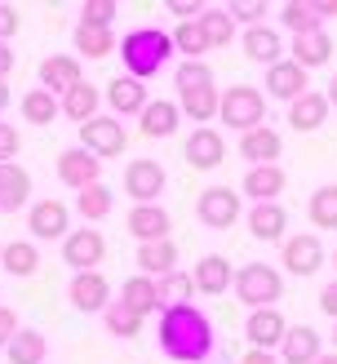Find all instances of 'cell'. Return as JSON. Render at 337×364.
Returning a JSON list of instances; mask_svg holds the SVG:
<instances>
[{
  "label": "cell",
  "instance_id": "c3c4849f",
  "mask_svg": "<svg viewBox=\"0 0 337 364\" xmlns=\"http://www.w3.org/2000/svg\"><path fill=\"white\" fill-rule=\"evenodd\" d=\"M13 31H18V9L0 0V45H9V36H13Z\"/></svg>",
  "mask_w": 337,
  "mask_h": 364
},
{
  "label": "cell",
  "instance_id": "7a4b0ae2",
  "mask_svg": "<svg viewBox=\"0 0 337 364\" xmlns=\"http://www.w3.org/2000/svg\"><path fill=\"white\" fill-rule=\"evenodd\" d=\"M173 89H177V112L187 120H195V129L209 120H218V107H222V89L213 85V67L200 63H177L173 71Z\"/></svg>",
  "mask_w": 337,
  "mask_h": 364
},
{
  "label": "cell",
  "instance_id": "e575fe53",
  "mask_svg": "<svg viewBox=\"0 0 337 364\" xmlns=\"http://www.w3.org/2000/svg\"><path fill=\"white\" fill-rule=\"evenodd\" d=\"M5 355H9V364H45L49 338H45L40 329H18V338L5 347Z\"/></svg>",
  "mask_w": 337,
  "mask_h": 364
},
{
  "label": "cell",
  "instance_id": "d590c367",
  "mask_svg": "<svg viewBox=\"0 0 337 364\" xmlns=\"http://www.w3.org/2000/svg\"><path fill=\"white\" fill-rule=\"evenodd\" d=\"M111 209H116V196H111V187H106V182H94V187L76 191V213L84 218V227H89V223H102Z\"/></svg>",
  "mask_w": 337,
  "mask_h": 364
},
{
  "label": "cell",
  "instance_id": "7402d4cb",
  "mask_svg": "<svg viewBox=\"0 0 337 364\" xmlns=\"http://www.w3.org/2000/svg\"><path fill=\"white\" fill-rule=\"evenodd\" d=\"M191 280H195V294L218 298V294H226V289L236 284V271H231V258H222V253H204V258L195 262Z\"/></svg>",
  "mask_w": 337,
  "mask_h": 364
},
{
  "label": "cell",
  "instance_id": "8d00e7d4",
  "mask_svg": "<svg viewBox=\"0 0 337 364\" xmlns=\"http://www.w3.org/2000/svg\"><path fill=\"white\" fill-rule=\"evenodd\" d=\"M98 102H102V94H98L94 85H76L71 94L58 98L62 116H67V120H76V124H89V120H94V116H98Z\"/></svg>",
  "mask_w": 337,
  "mask_h": 364
},
{
  "label": "cell",
  "instance_id": "83f0119b",
  "mask_svg": "<svg viewBox=\"0 0 337 364\" xmlns=\"http://www.w3.org/2000/svg\"><path fill=\"white\" fill-rule=\"evenodd\" d=\"M248 235H253V240H284V231H289V213H284V205L275 200V205H253L248 209Z\"/></svg>",
  "mask_w": 337,
  "mask_h": 364
},
{
  "label": "cell",
  "instance_id": "d6a6232c",
  "mask_svg": "<svg viewBox=\"0 0 337 364\" xmlns=\"http://www.w3.org/2000/svg\"><path fill=\"white\" fill-rule=\"evenodd\" d=\"M155 294H160V311H173V306H191L195 298V280H191V271H169V276H160L155 280Z\"/></svg>",
  "mask_w": 337,
  "mask_h": 364
},
{
  "label": "cell",
  "instance_id": "52a82bcc",
  "mask_svg": "<svg viewBox=\"0 0 337 364\" xmlns=\"http://www.w3.org/2000/svg\"><path fill=\"white\" fill-rule=\"evenodd\" d=\"M165 187H169V173L160 160H129L124 165V196H133V205H160Z\"/></svg>",
  "mask_w": 337,
  "mask_h": 364
},
{
  "label": "cell",
  "instance_id": "7bdbcfd3",
  "mask_svg": "<svg viewBox=\"0 0 337 364\" xmlns=\"http://www.w3.org/2000/svg\"><path fill=\"white\" fill-rule=\"evenodd\" d=\"M169 36H173V53H187V63H200V53H209L200 23H177Z\"/></svg>",
  "mask_w": 337,
  "mask_h": 364
},
{
  "label": "cell",
  "instance_id": "1f68e13d",
  "mask_svg": "<svg viewBox=\"0 0 337 364\" xmlns=\"http://www.w3.org/2000/svg\"><path fill=\"white\" fill-rule=\"evenodd\" d=\"M0 267H5L13 280H27V276L40 271V249H35V240H9L0 249Z\"/></svg>",
  "mask_w": 337,
  "mask_h": 364
},
{
  "label": "cell",
  "instance_id": "277c9868",
  "mask_svg": "<svg viewBox=\"0 0 337 364\" xmlns=\"http://www.w3.org/2000/svg\"><path fill=\"white\" fill-rule=\"evenodd\" d=\"M236 298L248 306V311H262V306H275L284 298V276L275 267H266V262H244L236 271Z\"/></svg>",
  "mask_w": 337,
  "mask_h": 364
},
{
  "label": "cell",
  "instance_id": "836d02e7",
  "mask_svg": "<svg viewBox=\"0 0 337 364\" xmlns=\"http://www.w3.org/2000/svg\"><path fill=\"white\" fill-rule=\"evenodd\" d=\"M120 302L129 306V311H138L142 320H147L151 311H160V294H155V280L151 276H129L120 284Z\"/></svg>",
  "mask_w": 337,
  "mask_h": 364
},
{
  "label": "cell",
  "instance_id": "9f6ffc18",
  "mask_svg": "<svg viewBox=\"0 0 337 364\" xmlns=\"http://www.w3.org/2000/svg\"><path fill=\"white\" fill-rule=\"evenodd\" d=\"M315 364H337V351H324V355H319Z\"/></svg>",
  "mask_w": 337,
  "mask_h": 364
},
{
  "label": "cell",
  "instance_id": "4fadbf2b",
  "mask_svg": "<svg viewBox=\"0 0 337 364\" xmlns=\"http://www.w3.org/2000/svg\"><path fill=\"white\" fill-rule=\"evenodd\" d=\"M102 258H106V240H102V231H94V227H80V231H71L62 240V262L76 267V276H80V271H98Z\"/></svg>",
  "mask_w": 337,
  "mask_h": 364
},
{
  "label": "cell",
  "instance_id": "60d3db41",
  "mask_svg": "<svg viewBox=\"0 0 337 364\" xmlns=\"http://www.w3.org/2000/svg\"><path fill=\"white\" fill-rule=\"evenodd\" d=\"M200 31H204V41H209V49H222V45H231L236 41V18H231L226 9H204L200 18Z\"/></svg>",
  "mask_w": 337,
  "mask_h": 364
},
{
  "label": "cell",
  "instance_id": "bcb514c9",
  "mask_svg": "<svg viewBox=\"0 0 337 364\" xmlns=\"http://www.w3.org/2000/svg\"><path fill=\"white\" fill-rule=\"evenodd\" d=\"M18 151H23V138H18V124L0 120V165H13Z\"/></svg>",
  "mask_w": 337,
  "mask_h": 364
},
{
  "label": "cell",
  "instance_id": "f907efd6",
  "mask_svg": "<svg viewBox=\"0 0 337 364\" xmlns=\"http://www.w3.org/2000/svg\"><path fill=\"white\" fill-rule=\"evenodd\" d=\"M240 364H280V355H275V351H253V347H248V351L240 355Z\"/></svg>",
  "mask_w": 337,
  "mask_h": 364
},
{
  "label": "cell",
  "instance_id": "e0dca14e",
  "mask_svg": "<svg viewBox=\"0 0 337 364\" xmlns=\"http://www.w3.org/2000/svg\"><path fill=\"white\" fill-rule=\"evenodd\" d=\"M182 156H187V165H191V169H218L222 160H226V138L213 129V124H200V129L187 138Z\"/></svg>",
  "mask_w": 337,
  "mask_h": 364
},
{
  "label": "cell",
  "instance_id": "f1b7e54d",
  "mask_svg": "<svg viewBox=\"0 0 337 364\" xmlns=\"http://www.w3.org/2000/svg\"><path fill=\"white\" fill-rule=\"evenodd\" d=\"M177 124H182V112H177V102H169V98H160V102L151 98L147 112L138 116V129L147 138H173Z\"/></svg>",
  "mask_w": 337,
  "mask_h": 364
},
{
  "label": "cell",
  "instance_id": "db71d44e",
  "mask_svg": "<svg viewBox=\"0 0 337 364\" xmlns=\"http://www.w3.org/2000/svg\"><path fill=\"white\" fill-rule=\"evenodd\" d=\"M9 98H13V94H9V85L0 80V120H5V107H9Z\"/></svg>",
  "mask_w": 337,
  "mask_h": 364
},
{
  "label": "cell",
  "instance_id": "f546056e",
  "mask_svg": "<svg viewBox=\"0 0 337 364\" xmlns=\"http://www.w3.org/2000/svg\"><path fill=\"white\" fill-rule=\"evenodd\" d=\"M71 45H76L80 58H111V53L120 49V41H116L111 27H89V23H76Z\"/></svg>",
  "mask_w": 337,
  "mask_h": 364
},
{
  "label": "cell",
  "instance_id": "7dc6e473",
  "mask_svg": "<svg viewBox=\"0 0 337 364\" xmlns=\"http://www.w3.org/2000/svg\"><path fill=\"white\" fill-rule=\"evenodd\" d=\"M13 338H18V316L9 311L5 302H0V347H9Z\"/></svg>",
  "mask_w": 337,
  "mask_h": 364
},
{
  "label": "cell",
  "instance_id": "f35d334b",
  "mask_svg": "<svg viewBox=\"0 0 337 364\" xmlns=\"http://www.w3.org/2000/svg\"><path fill=\"white\" fill-rule=\"evenodd\" d=\"M306 218H311L319 231H337V182H324V187L311 191V200H306Z\"/></svg>",
  "mask_w": 337,
  "mask_h": 364
},
{
  "label": "cell",
  "instance_id": "30bf717a",
  "mask_svg": "<svg viewBox=\"0 0 337 364\" xmlns=\"http://www.w3.org/2000/svg\"><path fill=\"white\" fill-rule=\"evenodd\" d=\"M27 231H31V240H67L71 235V209L53 196L35 200L27 209Z\"/></svg>",
  "mask_w": 337,
  "mask_h": 364
},
{
  "label": "cell",
  "instance_id": "8fae6325",
  "mask_svg": "<svg viewBox=\"0 0 337 364\" xmlns=\"http://www.w3.org/2000/svg\"><path fill=\"white\" fill-rule=\"evenodd\" d=\"M284 333H289V320H284L280 306H262V311H248L244 320V338L253 351H280Z\"/></svg>",
  "mask_w": 337,
  "mask_h": 364
},
{
  "label": "cell",
  "instance_id": "680465c9",
  "mask_svg": "<svg viewBox=\"0 0 337 364\" xmlns=\"http://www.w3.org/2000/svg\"><path fill=\"white\" fill-rule=\"evenodd\" d=\"M333 262H337V253H333Z\"/></svg>",
  "mask_w": 337,
  "mask_h": 364
},
{
  "label": "cell",
  "instance_id": "484cf974",
  "mask_svg": "<svg viewBox=\"0 0 337 364\" xmlns=\"http://www.w3.org/2000/svg\"><path fill=\"white\" fill-rule=\"evenodd\" d=\"M133 262H138V276H169V271H177V245H173V235L169 240H151V245H138L133 253Z\"/></svg>",
  "mask_w": 337,
  "mask_h": 364
},
{
  "label": "cell",
  "instance_id": "4dcf8cb0",
  "mask_svg": "<svg viewBox=\"0 0 337 364\" xmlns=\"http://www.w3.org/2000/svg\"><path fill=\"white\" fill-rule=\"evenodd\" d=\"M289 53H293V63H297L302 71H311V67H324V63L333 58V36H328V31L293 36V45H289Z\"/></svg>",
  "mask_w": 337,
  "mask_h": 364
},
{
  "label": "cell",
  "instance_id": "b9f144b4",
  "mask_svg": "<svg viewBox=\"0 0 337 364\" xmlns=\"http://www.w3.org/2000/svg\"><path fill=\"white\" fill-rule=\"evenodd\" d=\"M102 324H106V333L120 338V342H129V338H138V333H142V316H138V311H129V306H124L120 298L102 311Z\"/></svg>",
  "mask_w": 337,
  "mask_h": 364
},
{
  "label": "cell",
  "instance_id": "cb8c5ba5",
  "mask_svg": "<svg viewBox=\"0 0 337 364\" xmlns=\"http://www.w3.org/2000/svg\"><path fill=\"white\" fill-rule=\"evenodd\" d=\"M284 169L280 165H253L244 173V182H240V191L253 200V205H275V200L284 196Z\"/></svg>",
  "mask_w": 337,
  "mask_h": 364
},
{
  "label": "cell",
  "instance_id": "11a10c76",
  "mask_svg": "<svg viewBox=\"0 0 337 364\" xmlns=\"http://www.w3.org/2000/svg\"><path fill=\"white\" fill-rule=\"evenodd\" d=\"M324 98H328V107H337V76L328 80V94H324Z\"/></svg>",
  "mask_w": 337,
  "mask_h": 364
},
{
  "label": "cell",
  "instance_id": "5bb4252c",
  "mask_svg": "<svg viewBox=\"0 0 337 364\" xmlns=\"http://www.w3.org/2000/svg\"><path fill=\"white\" fill-rule=\"evenodd\" d=\"M53 169H58V182L71 191H84V187H94V182H102V160L89 156L84 147H67Z\"/></svg>",
  "mask_w": 337,
  "mask_h": 364
},
{
  "label": "cell",
  "instance_id": "4316f807",
  "mask_svg": "<svg viewBox=\"0 0 337 364\" xmlns=\"http://www.w3.org/2000/svg\"><path fill=\"white\" fill-rule=\"evenodd\" d=\"M328 112H333L328 98L319 94V89H306V94H302L297 102H289V124H293L297 134H315L319 124L328 120Z\"/></svg>",
  "mask_w": 337,
  "mask_h": 364
},
{
  "label": "cell",
  "instance_id": "2e32d148",
  "mask_svg": "<svg viewBox=\"0 0 337 364\" xmlns=\"http://www.w3.org/2000/svg\"><path fill=\"white\" fill-rule=\"evenodd\" d=\"M124 227H129V235L138 245H151V240H169L173 218L165 205H133L129 218H124Z\"/></svg>",
  "mask_w": 337,
  "mask_h": 364
},
{
  "label": "cell",
  "instance_id": "74e56055",
  "mask_svg": "<svg viewBox=\"0 0 337 364\" xmlns=\"http://www.w3.org/2000/svg\"><path fill=\"white\" fill-rule=\"evenodd\" d=\"M280 23L289 36H311V31H324V18L315 14L311 0H289V5L280 9Z\"/></svg>",
  "mask_w": 337,
  "mask_h": 364
},
{
  "label": "cell",
  "instance_id": "5b68a950",
  "mask_svg": "<svg viewBox=\"0 0 337 364\" xmlns=\"http://www.w3.org/2000/svg\"><path fill=\"white\" fill-rule=\"evenodd\" d=\"M218 120L231 124V129H240V134L266 124V98H262V89H253V85H231V89H222Z\"/></svg>",
  "mask_w": 337,
  "mask_h": 364
},
{
  "label": "cell",
  "instance_id": "f6af8a7d",
  "mask_svg": "<svg viewBox=\"0 0 337 364\" xmlns=\"http://www.w3.org/2000/svg\"><path fill=\"white\" fill-rule=\"evenodd\" d=\"M226 14L236 18V23H248V27H262V18H266V5L262 0H231Z\"/></svg>",
  "mask_w": 337,
  "mask_h": 364
},
{
  "label": "cell",
  "instance_id": "7c38bea8",
  "mask_svg": "<svg viewBox=\"0 0 337 364\" xmlns=\"http://www.w3.org/2000/svg\"><path fill=\"white\" fill-rule=\"evenodd\" d=\"M67 298H71V306H76V311H84V316L106 311V306H111V280H106L102 271H80V276H71Z\"/></svg>",
  "mask_w": 337,
  "mask_h": 364
},
{
  "label": "cell",
  "instance_id": "ac0fdd59",
  "mask_svg": "<svg viewBox=\"0 0 337 364\" xmlns=\"http://www.w3.org/2000/svg\"><path fill=\"white\" fill-rule=\"evenodd\" d=\"M106 107H111V116L116 120H124V116H142V112H147V85H142V80H133V76H116L111 85H106Z\"/></svg>",
  "mask_w": 337,
  "mask_h": 364
},
{
  "label": "cell",
  "instance_id": "44dd1931",
  "mask_svg": "<svg viewBox=\"0 0 337 364\" xmlns=\"http://www.w3.org/2000/svg\"><path fill=\"white\" fill-rule=\"evenodd\" d=\"M280 151H284V138L271 124H258V129L240 134V156L248 160V169L253 165H280Z\"/></svg>",
  "mask_w": 337,
  "mask_h": 364
},
{
  "label": "cell",
  "instance_id": "ba28073f",
  "mask_svg": "<svg viewBox=\"0 0 337 364\" xmlns=\"http://www.w3.org/2000/svg\"><path fill=\"white\" fill-rule=\"evenodd\" d=\"M280 262H284V271H289V276L306 280V276H315V271L324 267V240H319L315 231H297V235H289V240H284Z\"/></svg>",
  "mask_w": 337,
  "mask_h": 364
},
{
  "label": "cell",
  "instance_id": "3957f363",
  "mask_svg": "<svg viewBox=\"0 0 337 364\" xmlns=\"http://www.w3.org/2000/svg\"><path fill=\"white\" fill-rule=\"evenodd\" d=\"M116 53L124 58V76L151 80L173 63V36L160 31V27H133V31H124Z\"/></svg>",
  "mask_w": 337,
  "mask_h": 364
},
{
  "label": "cell",
  "instance_id": "681fc988",
  "mask_svg": "<svg viewBox=\"0 0 337 364\" xmlns=\"http://www.w3.org/2000/svg\"><path fill=\"white\" fill-rule=\"evenodd\" d=\"M319 311H324L328 320H337V280H328L324 289H319Z\"/></svg>",
  "mask_w": 337,
  "mask_h": 364
},
{
  "label": "cell",
  "instance_id": "6da1fadb",
  "mask_svg": "<svg viewBox=\"0 0 337 364\" xmlns=\"http://www.w3.org/2000/svg\"><path fill=\"white\" fill-rule=\"evenodd\" d=\"M160 351L173 364H204L213 355V324L200 306H173L160 311Z\"/></svg>",
  "mask_w": 337,
  "mask_h": 364
},
{
  "label": "cell",
  "instance_id": "603a6c76",
  "mask_svg": "<svg viewBox=\"0 0 337 364\" xmlns=\"http://www.w3.org/2000/svg\"><path fill=\"white\" fill-rule=\"evenodd\" d=\"M306 89H311V80H306V71H302L293 58L266 67V94H271V98H280V102H297Z\"/></svg>",
  "mask_w": 337,
  "mask_h": 364
},
{
  "label": "cell",
  "instance_id": "f5cc1de1",
  "mask_svg": "<svg viewBox=\"0 0 337 364\" xmlns=\"http://www.w3.org/2000/svg\"><path fill=\"white\" fill-rule=\"evenodd\" d=\"M319 18H337V0H311Z\"/></svg>",
  "mask_w": 337,
  "mask_h": 364
},
{
  "label": "cell",
  "instance_id": "9a60e30c",
  "mask_svg": "<svg viewBox=\"0 0 337 364\" xmlns=\"http://www.w3.org/2000/svg\"><path fill=\"white\" fill-rule=\"evenodd\" d=\"M76 85H84V71H80L76 53H49V58L40 63V89H49L53 98L71 94Z\"/></svg>",
  "mask_w": 337,
  "mask_h": 364
},
{
  "label": "cell",
  "instance_id": "91938a15",
  "mask_svg": "<svg viewBox=\"0 0 337 364\" xmlns=\"http://www.w3.org/2000/svg\"><path fill=\"white\" fill-rule=\"evenodd\" d=\"M0 249H5V245H0Z\"/></svg>",
  "mask_w": 337,
  "mask_h": 364
},
{
  "label": "cell",
  "instance_id": "6f0895ef",
  "mask_svg": "<svg viewBox=\"0 0 337 364\" xmlns=\"http://www.w3.org/2000/svg\"><path fill=\"white\" fill-rule=\"evenodd\" d=\"M333 347H337V320H333Z\"/></svg>",
  "mask_w": 337,
  "mask_h": 364
},
{
  "label": "cell",
  "instance_id": "9c48e42d",
  "mask_svg": "<svg viewBox=\"0 0 337 364\" xmlns=\"http://www.w3.org/2000/svg\"><path fill=\"white\" fill-rule=\"evenodd\" d=\"M124 138H129V134H124V120H116V116H94L89 124H80V147L89 156H98V160L120 156Z\"/></svg>",
  "mask_w": 337,
  "mask_h": 364
},
{
  "label": "cell",
  "instance_id": "ffe728a7",
  "mask_svg": "<svg viewBox=\"0 0 337 364\" xmlns=\"http://www.w3.org/2000/svg\"><path fill=\"white\" fill-rule=\"evenodd\" d=\"M324 355V338L311 324H289V333L280 342V364H315Z\"/></svg>",
  "mask_w": 337,
  "mask_h": 364
},
{
  "label": "cell",
  "instance_id": "d6986e66",
  "mask_svg": "<svg viewBox=\"0 0 337 364\" xmlns=\"http://www.w3.org/2000/svg\"><path fill=\"white\" fill-rule=\"evenodd\" d=\"M240 45H244V58L248 63H258V67H275V63H284V41H280V31L275 27H244V36H240Z\"/></svg>",
  "mask_w": 337,
  "mask_h": 364
},
{
  "label": "cell",
  "instance_id": "ee69618b",
  "mask_svg": "<svg viewBox=\"0 0 337 364\" xmlns=\"http://www.w3.org/2000/svg\"><path fill=\"white\" fill-rule=\"evenodd\" d=\"M116 18H120L116 0H84L80 5V23H89V27H111Z\"/></svg>",
  "mask_w": 337,
  "mask_h": 364
},
{
  "label": "cell",
  "instance_id": "8992f818",
  "mask_svg": "<svg viewBox=\"0 0 337 364\" xmlns=\"http://www.w3.org/2000/svg\"><path fill=\"white\" fill-rule=\"evenodd\" d=\"M240 213H244V200L231 187H209L195 200V218H200V227H209V231H231L240 223Z\"/></svg>",
  "mask_w": 337,
  "mask_h": 364
},
{
  "label": "cell",
  "instance_id": "d4e9b609",
  "mask_svg": "<svg viewBox=\"0 0 337 364\" xmlns=\"http://www.w3.org/2000/svg\"><path fill=\"white\" fill-rule=\"evenodd\" d=\"M31 209V173L23 165H0V213Z\"/></svg>",
  "mask_w": 337,
  "mask_h": 364
},
{
  "label": "cell",
  "instance_id": "ab89813d",
  "mask_svg": "<svg viewBox=\"0 0 337 364\" xmlns=\"http://www.w3.org/2000/svg\"><path fill=\"white\" fill-rule=\"evenodd\" d=\"M18 112H23V120L27 124H53V116H62V107H58V98L49 94V89H27L23 94V102H18Z\"/></svg>",
  "mask_w": 337,
  "mask_h": 364
},
{
  "label": "cell",
  "instance_id": "816d5d0a",
  "mask_svg": "<svg viewBox=\"0 0 337 364\" xmlns=\"http://www.w3.org/2000/svg\"><path fill=\"white\" fill-rule=\"evenodd\" d=\"M13 63H18V58H13V49H9V45H0V80H9Z\"/></svg>",
  "mask_w": 337,
  "mask_h": 364
}]
</instances>
